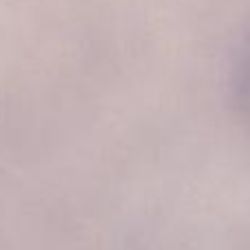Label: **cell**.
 Returning <instances> with one entry per match:
<instances>
[{"label": "cell", "mask_w": 250, "mask_h": 250, "mask_svg": "<svg viewBox=\"0 0 250 250\" xmlns=\"http://www.w3.org/2000/svg\"><path fill=\"white\" fill-rule=\"evenodd\" d=\"M233 99H235L237 112L242 114V117L250 119V35L237 57V64H235Z\"/></svg>", "instance_id": "cell-1"}]
</instances>
